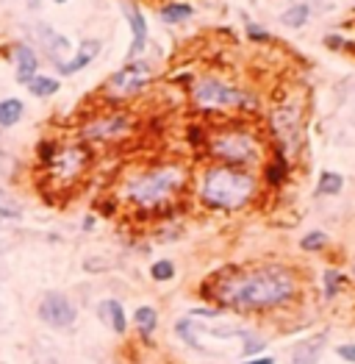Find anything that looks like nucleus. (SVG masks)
Segmentation results:
<instances>
[{"mask_svg":"<svg viewBox=\"0 0 355 364\" xmlns=\"http://www.w3.org/2000/svg\"><path fill=\"white\" fill-rule=\"evenodd\" d=\"M302 292L295 267L280 262L264 264H231L214 278H208L206 298H211L222 311L236 314H264L283 306H292Z\"/></svg>","mask_w":355,"mask_h":364,"instance_id":"obj_1","label":"nucleus"},{"mask_svg":"<svg viewBox=\"0 0 355 364\" xmlns=\"http://www.w3.org/2000/svg\"><path fill=\"white\" fill-rule=\"evenodd\" d=\"M189 167L183 161H158L128 176L119 198L142 214H167L189 186Z\"/></svg>","mask_w":355,"mask_h":364,"instance_id":"obj_2","label":"nucleus"},{"mask_svg":"<svg viewBox=\"0 0 355 364\" xmlns=\"http://www.w3.org/2000/svg\"><path fill=\"white\" fill-rule=\"evenodd\" d=\"M258 198V176L231 164H206L197 176V200L211 212H241Z\"/></svg>","mask_w":355,"mask_h":364,"instance_id":"obj_3","label":"nucleus"},{"mask_svg":"<svg viewBox=\"0 0 355 364\" xmlns=\"http://www.w3.org/2000/svg\"><path fill=\"white\" fill-rule=\"evenodd\" d=\"M203 151L214 164H231L241 170H256L266 161L264 139L244 122H225L206 128Z\"/></svg>","mask_w":355,"mask_h":364,"instance_id":"obj_4","label":"nucleus"},{"mask_svg":"<svg viewBox=\"0 0 355 364\" xmlns=\"http://www.w3.org/2000/svg\"><path fill=\"white\" fill-rule=\"evenodd\" d=\"M189 100L200 114H234L253 112L256 97L219 75H197L189 84Z\"/></svg>","mask_w":355,"mask_h":364,"instance_id":"obj_5","label":"nucleus"},{"mask_svg":"<svg viewBox=\"0 0 355 364\" xmlns=\"http://www.w3.org/2000/svg\"><path fill=\"white\" fill-rule=\"evenodd\" d=\"M94 153L87 142H59V148L53 153V159L48 164H42L45 181L56 192H70L84 181L92 170Z\"/></svg>","mask_w":355,"mask_h":364,"instance_id":"obj_6","label":"nucleus"},{"mask_svg":"<svg viewBox=\"0 0 355 364\" xmlns=\"http://www.w3.org/2000/svg\"><path fill=\"white\" fill-rule=\"evenodd\" d=\"M153 81H155V67L153 61L142 56V59L125 61L117 73H111L106 84L100 87V95L106 97V103H125L142 95Z\"/></svg>","mask_w":355,"mask_h":364,"instance_id":"obj_7","label":"nucleus"},{"mask_svg":"<svg viewBox=\"0 0 355 364\" xmlns=\"http://www.w3.org/2000/svg\"><path fill=\"white\" fill-rule=\"evenodd\" d=\"M133 128H136L133 114L119 112V109H109V112H100V114L89 117L81 125L78 136H81V142H87L89 148L92 145H114L119 139H125Z\"/></svg>","mask_w":355,"mask_h":364,"instance_id":"obj_8","label":"nucleus"},{"mask_svg":"<svg viewBox=\"0 0 355 364\" xmlns=\"http://www.w3.org/2000/svg\"><path fill=\"white\" fill-rule=\"evenodd\" d=\"M269 131L275 136V151L292 159L302 142V112L297 103H278L269 112Z\"/></svg>","mask_w":355,"mask_h":364,"instance_id":"obj_9","label":"nucleus"},{"mask_svg":"<svg viewBox=\"0 0 355 364\" xmlns=\"http://www.w3.org/2000/svg\"><path fill=\"white\" fill-rule=\"evenodd\" d=\"M36 314L50 328H72L75 320H78V306L70 295H64L59 289H50V292L42 295Z\"/></svg>","mask_w":355,"mask_h":364,"instance_id":"obj_10","label":"nucleus"},{"mask_svg":"<svg viewBox=\"0 0 355 364\" xmlns=\"http://www.w3.org/2000/svg\"><path fill=\"white\" fill-rule=\"evenodd\" d=\"M119 11L131 28V45H128V53L125 61L142 59L145 50L150 48V26H148V14L142 11L139 0H119Z\"/></svg>","mask_w":355,"mask_h":364,"instance_id":"obj_11","label":"nucleus"},{"mask_svg":"<svg viewBox=\"0 0 355 364\" xmlns=\"http://www.w3.org/2000/svg\"><path fill=\"white\" fill-rule=\"evenodd\" d=\"M31 31H33V42L39 45V50L45 53V59L50 61L56 70H59L61 64H67V61L72 59V42H70V36H64L61 31H56L53 26H48V23H36Z\"/></svg>","mask_w":355,"mask_h":364,"instance_id":"obj_12","label":"nucleus"},{"mask_svg":"<svg viewBox=\"0 0 355 364\" xmlns=\"http://www.w3.org/2000/svg\"><path fill=\"white\" fill-rule=\"evenodd\" d=\"M11 64H14V78H17V84L20 87H28L31 81L39 75V64H42V59H39V50L31 45V42H14L11 45Z\"/></svg>","mask_w":355,"mask_h":364,"instance_id":"obj_13","label":"nucleus"},{"mask_svg":"<svg viewBox=\"0 0 355 364\" xmlns=\"http://www.w3.org/2000/svg\"><path fill=\"white\" fill-rule=\"evenodd\" d=\"M100 50H103V39H97V36H92V39H84L81 45H78V50L72 53V59L67 61V64H61L59 70V75H78L81 70H87L92 61L100 56Z\"/></svg>","mask_w":355,"mask_h":364,"instance_id":"obj_14","label":"nucleus"},{"mask_svg":"<svg viewBox=\"0 0 355 364\" xmlns=\"http://www.w3.org/2000/svg\"><path fill=\"white\" fill-rule=\"evenodd\" d=\"M327 348V331H320L314 336H305L300 339L292 350V362L289 364H320L322 362V353Z\"/></svg>","mask_w":355,"mask_h":364,"instance_id":"obj_15","label":"nucleus"},{"mask_svg":"<svg viewBox=\"0 0 355 364\" xmlns=\"http://www.w3.org/2000/svg\"><path fill=\"white\" fill-rule=\"evenodd\" d=\"M155 17L164 26H186L195 17V6L189 0H161L155 6Z\"/></svg>","mask_w":355,"mask_h":364,"instance_id":"obj_16","label":"nucleus"},{"mask_svg":"<svg viewBox=\"0 0 355 364\" xmlns=\"http://www.w3.org/2000/svg\"><path fill=\"white\" fill-rule=\"evenodd\" d=\"M264 181H266V186H283V183L289 181V173H292V161L283 156L280 151H272V156L266 159L264 164Z\"/></svg>","mask_w":355,"mask_h":364,"instance_id":"obj_17","label":"nucleus"},{"mask_svg":"<svg viewBox=\"0 0 355 364\" xmlns=\"http://www.w3.org/2000/svg\"><path fill=\"white\" fill-rule=\"evenodd\" d=\"M311 14H314V6H311L308 0H297V3H292V6H289V9H283L280 23H283L286 28L300 31V28H305V26L311 23Z\"/></svg>","mask_w":355,"mask_h":364,"instance_id":"obj_18","label":"nucleus"},{"mask_svg":"<svg viewBox=\"0 0 355 364\" xmlns=\"http://www.w3.org/2000/svg\"><path fill=\"white\" fill-rule=\"evenodd\" d=\"M100 317H103V323H106L114 334L122 336L125 331H128V314H125L122 304L114 301V298H109V301L100 304Z\"/></svg>","mask_w":355,"mask_h":364,"instance_id":"obj_19","label":"nucleus"},{"mask_svg":"<svg viewBox=\"0 0 355 364\" xmlns=\"http://www.w3.org/2000/svg\"><path fill=\"white\" fill-rule=\"evenodd\" d=\"M23 117H26V103L20 97H3L0 100V131L14 128Z\"/></svg>","mask_w":355,"mask_h":364,"instance_id":"obj_20","label":"nucleus"},{"mask_svg":"<svg viewBox=\"0 0 355 364\" xmlns=\"http://www.w3.org/2000/svg\"><path fill=\"white\" fill-rule=\"evenodd\" d=\"M344 287H347V275L342 273V270L327 267L325 273H322V298H325V301L339 298V295L344 292Z\"/></svg>","mask_w":355,"mask_h":364,"instance_id":"obj_21","label":"nucleus"},{"mask_svg":"<svg viewBox=\"0 0 355 364\" xmlns=\"http://www.w3.org/2000/svg\"><path fill=\"white\" fill-rule=\"evenodd\" d=\"M342 189H344V176L342 173H333V170L320 173V181H317V195L320 198H336Z\"/></svg>","mask_w":355,"mask_h":364,"instance_id":"obj_22","label":"nucleus"},{"mask_svg":"<svg viewBox=\"0 0 355 364\" xmlns=\"http://www.w3.org/2000/svg\"><path fill=\"white\" fill-rule=\"evenodd\" d=\"M133 323H136V328H139V334L150 339L153 331L158 328V311L153 309V306H139L136 311H133Z\"/></svg>","mask_w":355,"mask_h":364,"instance_id":"obj_23","label":"nucleus"},{"mask_svg":"<svg viewBox=\"0 0 355 364\" xmlns=\"http://www.w3.org/2000/svg\"><path fill=\"white\" fill-rule=\"evenodd\" d=\"M59 90H61V81L56 78V75H36V78L28 84V92L33 95V97H39V100L59 95Z\"/></svg>","mask_w":355,"mask_h":364,"instance_id":"obj_24","label":"nucleus"},{"mask_svg":"<svg viewBox=\"0 0 355 364\" xmlns=\"http://www.w3.org/2000/svg\"><path fill=\"white\" fill-rule=\"evenodd\" d=\"M17 170H20L17 156L11 153V148H9V145L3 142V136H0V183L11 181V178L17 176Z\"/></svg>","mask_w":355,"mask_h":364,"instance_id":"obj_25","label":"nucleus"},{"mask_svg":"<svg viewBox=\"0 0 355 364\" xmlns=\"http://www.w3.org/2000/svg\"><path fill=\"white\" fill-rule=\"evenodd\" d=\"M175 334H178V339H183V342H186L192 350H200V353H203V342L195 336V328H192V317H189V314H186V317H180V320L175 323Z\"/></svg>","mask_w":355,"mask_h":364,"instance_id":"obj_26","label":"nucleus"},{"mask_svg":"<svg viewBox=\"0 0 355 364\" xmlns=\"http://www.w3.org/2000/svg\"><path fill=\"white\" fill-rule=\"evenodd\" d=\"M175 275H178V267L173 259H158V262L150 264V278L158 281V284H167V281H173Z\"/></svg>","mask_w":355,"mask_h":364,"instance_id":"obj_27","label":"nucleus"},{"mask_svg":"<svg viewBox=\"0 0 355 364\" xmlns=\"http://www.w3.org/2000/svg\"><path fill=\"white\" fill-rule=\"evenodd\" d=\"M239 339H241V345H244V348H241V353H244L247 359H253V356L264 353V348H266V339H264V336L253 334V331H247V328H244Z\"/></svg>","mask_w":355,"mask_h":364,"instance_id":"obj_28","label":"nucleus"},{"mask_svg":"<svg viewBox=\"0 0 355 364\" xmlns=\"http://www.w3.org/2000/svg\"><path fill=\"white\" fill-rule=\"evenodd\" d=\"M20 217H23V206L17 203V198L0 189V220H20Z\"/></svg>","mask_w":355,"mask_h":364,"instance_id":"obj_29","label":"nucleus"},{"mask_svg":"<svg viewBox=\"0 0 355 364\" xmlns=\"http://www.w3.org/2000/svg\"><path fill=\"white\" fill-rule=\"evenodd\" d=\"M300 247H302L305 253H320V250L327 247V234L325 231H308V234L300 240Z\"/></svg>","mask_w":355,"mask_h":364,"instance_id":"obj_30","label":"nucleus"},{"mask_svg":"<svg viewBox=\"0 0 355 364\" xmlns=\"http://www.w3.org/2000/svg\"><path fill=\"white\" fill-rule=\"evenodd\" d=\"M244 33H247V39H253V42H269V39H272V33H269V31L261 28V26H253V23H247Z\"/></svg>","mask_w":355,"mask_h":364,"instance_id":"obj_31","label":"nucleus"},{"mask_svg":"<svg viewBox=\"0 0 355 364\" xmlns=\"http://www.w3.org/2000/svg\"><path fill=\"white\" fill-rule=\"evenodd\" d=\"M336 356H339L342 362L355 364V342H344V345H339V348H336Z\"/></svg>","mask_w":355,"mask_h":364,"instance_id":"obj_32","label":"nucleus"},{"mask_svg":"<svg viewBox=\"0 0 355 364\" xmlns=\"http://www.w3.org/2000/svg\"><path fill=\"white\" fill-rule=\"evenodd\" d=\"M241 364H275L272 356H253V359H244Z\"/></svg>","mask_w":355,"mask_h":364,"instance_id":"obj_33","label":"nucleus"},{"mask_svg":"<svg viewBox=\"0 0 355 364\" xmlns=\"http://www.w3.org/2000/svg\"><path fill=\"white\" fill-rule=\"evenodd\" d=\"M94 225H97V217H94V214H87L84 223H81V228H84V231H92Z\"/></svg>","mask_w":355,"mask_h":364,"instance_id":"obj_34","label":"nucleus"},{"mask_svg":"<svg viewBox=\"0 0 355 364\" xmlns=\"http://www.w3.org/2000/svg\"><path fill=\"white\" fill-rule=\"evenodd\" d=\"M26 6H28L31 11H36L39 9V0H26Z\"/></svg>","mask_w":355,"mask_h":364,"instance_id":"obj_35","label":"nucleus"},{"mask_svg":"<svg viewBox=\"0 0 355 364\" xmlns=\"http://www.w3.org/2000/svg\"><path fill=\"white\" fill-rule=\"evenodd\" d=\"M350 275H353V281H355V259H353V264H350Z\"/></svg>","mask_w":355,"mask_h":364,"instance_id":"obj_36","label":"nucleus"},{"mask_svg":"<svg viewBox=\"0 0 355 364\" xmlns=\"http://www.w3.org/2000/svg\"><path fill=\"white\" fill-rule=\"evenodd\" d=\"M50 3H56V6H64V3H67V0H50Z\"/></svg>","mask_w":355,"mask_h":364,"instance_id":"obj_37","label":"nucleus"}]
</instances>
